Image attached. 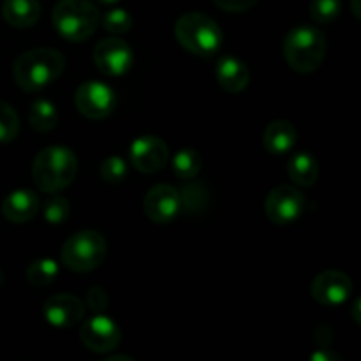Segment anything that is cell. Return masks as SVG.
<instances>
[{
    "label": "cell",
    "instance_id": "1",
    "mask_svg": "<svg viewBox=\"0 0 361 361\" xmlns=\"http://www.w3.org/2000/svg\"><path fill=\"white\" fill-rule=\"evenodd\" d=\"M66 56L55 48H35L21 53L13 66L14 81L25 92H39L60 78Z\"/></svg>",
    "mask_w": 361,
    "mask_h": 361
},
{
    "label": "cell",
    "instance_id": "2",
    "mask_svg": "<svg viewBox=\"0 0 361 361\" xmlns=\"http://www.w3.org/2000/svg\"><path fill=\"white\" fill-rule=\"evenodd\" d=\"M78 173V159L67 147H48L37 154L32 164V178L46 194H55L69 187Z\"/></svg>",
    "mask_w": 361,
    "mask_h": 361
},
{
    "label": "cell",
    "instance_id": "3",
    "mask_svg": "<svg viewBox=\"0 0 361 361\" xmlns=\"http://www.w3.org/2000/svg\"><path fill=\"white\" fill-rule=\"evenodd\" d=\"M284 56L289 67L296 73H314L323 66L326 56L324 34L310 25H298L286 35Z\"/></svg>",
    "mask_w": 361,
    "mask_h": 361
},
{
    "label": "cell",
    "instance_id": "4",
    "mask_svg": "<svg viewBox=\"0 0 361 361\" xmlns=\"http://www.w3.org/2000/svg\"><path fill=\"white\" fill-rule=\"evenodd\" d=\"M175 37L189 53L212 56L221 49L222 30L214 18L203 13H185L176 20Z\"/></svg>",
    "mask_w": 361,
    "mask_h": 361
},
{
    "label": "cell",
    "instance_id": "5",
    "mask_svg": "<svg viewBox=\"0 0 361 361\" xmlns=\"http://www.w3.org/2000/svg\"><path fill=\"white\" fill-rule=\"evenodd\" d=\"M101 14L90 0H59L53 9V25L71 42L87 41L99 27Z\"/></svg>",
    "mask_w": 361,
    "mask_h": 361
},
{
    "label": "cell",
    "instance_id": "6",
    "mask_svg": "<svg viewBox=\"0 0 361 361\" xmlns=\"http://www.w3.org/2000/svg\"><path fill=\"white\" fill-rule=\"evenodd\" d=\"M108 254V243L104 236L94 229H83L67 238L62 247V263L69 270L87 274L102 264Z\"/></svg>",
    "mask_w": 361,
    "mask_h": 361
},
{
    "label": "cell",
    "instance_id": "7",
    "mask_svg": "<svg viewBox=\"0 0 361 361\" xmlns=\"http://www.w3.org/2000/svg\"><path fill=\"white\" fill-rule=\"evenodd\" d=\"M76 109L90 120H104L115 111L116 94L109 85L90 80L81 83L74 95Z\"/></svg>",
    "mask_w": 361,
    "mask_h": 361
},
{
    "label": "cell",
    "instance_id": "8",
    "mask_svg": "<svg viewBox=\"0 0 361 361\" xmlns=\"http://www.w3.org/2000/svg\"><path fill=\"white\" fill-rule=\"evenodd\" d=\"M305 204L307 200L302 190L293 185H279L267 196L264 214L274 224L288 226L302 217Z\"/></svg>",
    "mask_w": 361,
    "mask_h": 361
},
{
    "label": "cell",
    "instance_id": "9",
    "mask_svg": "<svg viewBox=\"0 0 361 361\" xmlns=\"http://www.w3.org/2000/svg\"><path fill=\"white\" fill-rule=\"evenodd\" d=\"M80 338L87 349L104 355L118 348L122 342V330L111 317L97 314L81 324Z\"/></svg>",
    "mask_w": 361,
    "mask_h": 361
},
{
    "label": "cell",
    "instance_id": "10",
    "mask_svg": "<svg viewBox=\"0 0 361 361\" xmlns=\"http://www.w3.org/2000/svg\"><path fill=\"white\" fill-rule=\"evenodd\" d=\"M94 62L102 74L122 76L133 67L134 53L123 39L108 37L99 41L95 46Z\"/></svg>",
    "mask_w": 361,
    "mask_h": 361
},
{
    "label": "cell",
    "instance_id": "11",
    "mask_svg": "<svg viewBox=\"0 0 361 361\" xmlns=\"http://www.w3.org/2000/svg\"><path fill=\"white\" fill-rule=\"evenodd\" d=\"M130 162L134 168L147 175L161 171L169 159L168 145L157 136H140L130 145Z\"/></svg>",
    "mask_w": 361,
    "mask_h": 361
},
{
    "label": "cell",
    "instance_id": "12",
    "mask_svg": "<svg viewBox=\"0 0 361 361\" xmlns=\"http://www.w3.org/2000/svg\"><path fill=\"white\" fill-rule=\"evenodd\" d=\"M143 207L147 217L155 224H169L178 217L182 210L178 190L168 183H159L152 187L147 192Z\"/></svg>",
    "mask_w": 361,
    "mask_h": 361
},
{
    "label": "cell",
    "instance_id": "13",
    "mask_svg": "<svg viewBox=\"0 0 361 361\" xmlns=\"http://www.w3.org/2000/svg\"><path fill=\"white\" fill-rule=\"evenodd\" d=\"M314 300L324 307H338L348 302L353 293V282L349 275L338 270H328L312 281Z\"/></svg>",
    "mask_w": 361,
    "mask_h": 361
},
{
    "label": "cell",
    "instance_id": "14",
    "mask_svg": "<svg viewBox=\"0 0 361 361\" xmlns=\"http://www.w3.org/2000/svg\"><path fill=\"white\" fill-rule=\"evenodd\" d=\"M46 321L55 328H73L85 319V305L74 295H55L44 303Z\"/></svg>",
    "mask_w": 361,
    "mask_h": 361
},
{
    "label": "cell",
    "instance_id": "15",
    "mask_svg": "<svg viewBox=\"0 0 361 361\" xmlns=\"http://www.w3.org/2000/svg\"><path fill=\"white\" fill-rule=\"evenodd\" d=\"M215 78H217V83L221 85L222 90H226L228 94H240L249 87L250 71L242 60L228 55L222 56L217 62Z\"/></svg>",
    "mask_w": 361,
    "mask_h": 361
},
{
    "label": "cell",
    "instance_id": "16",
    "mask_svg": "<svg viewBox=\"0 0 361 361\" xmlns=\"http://www.w3.org/2000/svg\"><path fill=\"white\" fill-rule=\"evenodd\" d=\"M39 212V197L34 190L18 189L7 194L2 203V215L9 222L23 224Z\"/></svg>",
    "mask_w": 361,
    "mask_h": 361
},
{
    "label": "cell",
    "instance_id": "17",
    "mask_svg": "<svg viewBox=\"0 0 361 361\" xmlns=\"http://www.w3.org/2000/svg\"><path fill=\"white\" fill-rule=\"evenodd\" d=\"M2 16L11 27L30 28L41 18L39 0H4Z\"/></svg>",
    "mask_w": 361,
    "mask_h": 361
},
{
    "label": "cell",
    "instance_id": "18",
    "mask_svg": "<svg viewBox=\"0 0 361 361\" xmlns=\"http://www.w3.org/2000/svg\"><path fill=\"white\" fill-rule=\"evenodd\" d=\"M296 129L288 120H275L268 123L263 133V147L271 155H284L295 147Z\"/></svg>",
    "mask_w": 361,
    "mask_h": 361
},
{
    "label": "cell",
    "instance_id": "19",
    "mask_svg": "<svg viewBox=\"0 0 361 361\" xmlns=\"http://www.w3.org/2000/svg\"><path fill=\"white\" fill-rule=\"evenodd\" d=\"M288 175L296 185L312 187L319 178V162L310 152H300L289 161Z\"/></svg>",
    "mask_w": 361,
    "mask_h": 361
},
{
    "label": "cell",
    "instance_id": "20",
    "mask_svg": "<svg viewBox=\"0 0 361 361\" xmlns=\"http://www.w3.org/2000/svg\"><path fill=\"white\" fill-rule=\"evenodd\" d=\"M28 120L30 126L39 133H49L59 123V111H56L55 104L44 99H39L30 106V113H28Z\"/></svg>",
    "mask_w": 361,
    "mask_h": 361
},
{
    "label": "cell",
    "instance_id": "21",
    "mask_svg": "<svg viewBox=\"0 0 361 361\" xmlns=\"http://www.w3.org/2000/svg\"><path fill=\"white\" fill-rule=\"evenodd\" d=\"M201 166H203L201 155L192 148H183V150L176 152L173 157V171L182 180L196 178L201 171Z\"/></svg>",
    "mask_w": 361,
    "mask_h": 361
},
{
    "label": "cell",
    "instance_id": "22",
    "mask_svg": "<svg viewBox=\"0 0 361 361\" xmlns=\"http://www.w3.org/2000/svg\"><path fill=\"white\" fill-rule=\"evenodd\" d=\"M59 275V264L53 259H37L27 268V281L34 288H46Z\"/></svg>",
    "mask_w": 361,
    "mask_h": 361
},
{
    "label": "cell",
    "instance_id": "23",
    "mask_svg": "<svg viewBox=\"0 0 361 361\" xmlns=\"http://www.w3.org/2000/svg\"><path fill=\"white\" fill-rule=\"evenodd\" d=\"M20 133V118L13 106L0 101V143H11Z\"/></svg>",
    "mask_w": 361,
    "mask_h": 361
},
{
    "label": "cell",
    "instance_id": "24",
    "mask_svg": "<svg viewBox=\"0 0 361 361\" xmlns=\"http://www.w3.org/2000/svg\"><path fill=\"white\" fill-rule=\"evenodd\" d=\"M180 203H182V208H185V212H189V214L203 210L204 204H207V189H204L203 183L190 180L189 185L183 187L182 192H180Z\"/></svg>",
    "mask_w": 361,
    "mask_h": 361
},
{
    "label": "cell",
    "instance_id": "25",
    "mask_svg": "<svg viewBox=\"0 0 361 361\" xmlns=\"http://www.w3.org/2000/svg\"><path fill=\"white\" fill-rule=\"evenodd\" d=\"M342 11V0H312L310 2V16L316 23L328 25L337 20Z\"/></svg>",
    "mask_w": 361,
    "mask_h": 361
},
{
    "label": "cell",
    "instance_id": "26",
    "mask_svg": "<svg viewBox=\"0 0 361 361\" xmlns=\"http://www.w3.org/2000/svg\"><path fill=\"white\" fill-rule=\"evenodd\" d=\"M42 212H44V219L48 224H53V226L63 224V222L69 219V214H71L69 201H67L63 196L55 194V196L46 200Z\"/></svg>",
    "mask_w": 361,
    "mask_h": 361
},
{
    "label": "cell",
    "instance_id": "27",
    "mask_svg": "<svg viewBox=\"0 0 361 361\" xmlns=\"http://www.w3.org/2000/svg\"><path fill=\"white\" fill-rule=\"evenodd\" d=\"M102 27L104 30L111 32V34H127V32L133 28V16L127 13L126 9H120V7H115V9H109L104 16L101 18Z\"/></svg>",
    "mask_w": 361,
    "mask_h": 361
},
{
    "label": "cell",
    "instance_id": "28",
    "mask_svg": "<svg viewBox=\"0 0 361 361\" xmlns=\"http://www.w3.org/2000/svg\"><path fill=\"white\" fill-rule=\"evenodd\" d=\"M99 175L104 182L108 183H120L127 176V164L123 159L120 157H108L101 162L99 168Z\"/></svg>",
    "mask_w": 361,
    "mask_h": 361
},
{
    "label": "cell",
    "instance_id": "29",
    "mask_svg": "<svg viewBox=\"0 0 361 361\" xmlns=\"http://www.w3.org/2000/svg\"><path fill=\"white\" fill-rule=\"evenodd\" d=\"M108 303H109V296L104 289L99 288V286H94V288L88 289L87 305L90 307L94 312H102V310L108 307Z\"/></svg>",
    "mask_w": 361,
    "mask_h": 361
},
{
    "label": "cell",
    "instance_id": "30",
    "mask_svg": "<svg viewBox=\"0 0 361 361\" xmlns=\"http://www.w3.org/2000/svg\"><path fill=\"white\" fill-rule=\"evenodd\" d=\"M257 0H214V4L228 13H243L256 6Z\"/></svg>",
    "mask_w": 361,
    "mask_h": 361
},
{
    "label": "cell",
    "instance_id": "31",
    "mask_svg": "<svg viewBox=\"0 0 361 361\" xmlns=\"http://www.w3.org/2000/svg\"><path fill=\"white\" fill-rule=\"evenodd\" d=\"M310 361H345L338 353L330 351V349H317L312 355Z\"/></svg>",
    "mask_w": 361,
    "mask_h": 361
},
{
    "label": "cell",
    "instance_id": "32",
    "mask_svg": "<svg viewBox=\"0 0 361 361\" xmlns=\"http://www.w3.org/2000/svg\"><path fill=\"white\" fill-rule=\"evenodd\" d=\"M104 361H136V360H133L127 355H115V356H109V358H106Z\"/></svg>",
    "mask_w": 361,
    "mask_h": 361
},
{
    "label": "cell",
    "instance_id": "33",
    "mask_svg": "<svg viewBox=\"0 0 361 361\" xmlns=\"http://www.w3.org/2000/svg\"><path fill=\"white\" fill-rule=\"evenodd\" d=\"M358 309H360V300H356V302H355V305H353V316H355V321H356V323H360Z\"/></svg>",
    "mask_w": 361,
    "mask_h": 361
},
{
    "label": "cell",
    "instance_id": "34",
    "mask_svg": "<svg viewBox=\"0 0 361 361\" xmlns=\"http://www.w3.org/2000/svg\"><path fill=\"white\" fill-rule=\"evenodd\" d=\"M353 13H355L356 18H360V0H351Z\"/></svg>",
    "mask_w": 361,
    "mask_h": 361
},
{
    "label": "cell",
    "instance_id": "35",
    "mask_svg": "<svg viewBox=\"0 0 361 361\" xmlns=\"http://www.w3.org/2000/svg\"><path fill=\"white\" fill-rule=\"evenodd\" d=\"M99 4H104V6H111V4H116L118 0H97Z\"/></svg>",
    "mask_w": 361,
    "mask_h": 361
}]
</instances>
